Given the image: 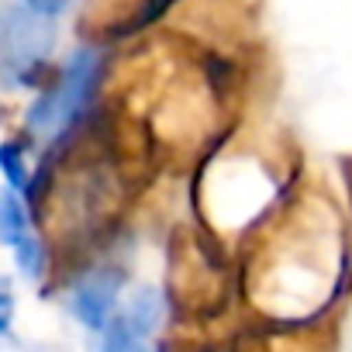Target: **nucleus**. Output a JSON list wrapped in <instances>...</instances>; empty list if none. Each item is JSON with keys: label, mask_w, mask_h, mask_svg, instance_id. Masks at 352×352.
<instances>
[{"label": "nucleus", "mask_w": 352, "mask_h": 352, "mask_svg": "<svg viewBox=\"0 0 352 352\" xmlns=\"http://www.w3.org/2000/svg\"><path fill=\"white\" fill-rule=\"evenodd\" d=\"M0 169L11 176L14 187H25V166H21L18 145H4V148H0Z\"/></svg>", "instance_id": "nucleus-6"}, {"label": "nucleus", "mask_w": 352, "mask_h": 352, "mask_svg": "<svg viewBox=\"0 0 352 352\" xmlns=\"http://www.w3.org/2000/svg\"><path fill=\"white\" fill-rule=\"evenodd\" d=\"M52 35L49 28L25 11H0V76H25L28 66L42 59Z\"/></svg>", "instance_id": "nucleus-2"}, {"label": "nucleus", "mask_w": 352, "mask_h": 352, "mask_svg": "<svg viewBox=\"0 0 352 352\" xmlns=\"http://www.w3.org/2000/svg\"><path fill=\"white\" fill-rule=\"evenodd\" d=\"M11 318H14V294L8 280H0V335L11 328Z\"/></svg>", "instance_id": "nucleus-7"}, {"label": "nucleus", "mask_w": 352, "mask_h": 352, "mask_svg": "<svg viewBox=\"0 0 352 352\" xmlns=\"http://www.w3.org/2000/svg\"><path fill=\"white\" fill-rule=\"evenodd\" d=\"M94 80H97V59L90 52H76L69 59V66L63 69L59 83L42 100H35V107L28 114V128L38 135H59L87 104Z\"/></svg>", "instance_id": "nucleus-1"}, {"label": "nucleus", "mask_w": 352, "mask_h": 352, "mask_svg": "<svg viewBox=\"0 0 352 352\" xmlns=\"http://www.w3.org/2000/svg\"><path fill=\"white\" fill-rule=\"evenodd\" d=\"M0 242L14 249L18 266L28 276H42L45 273V245L35 239L32 221H28L21 201L11 190H0Z\"/></svg>", "instance_id": "nucleus-3"}, {"label": "nucleus", "mask_w": 352, "mask_h": 352, "mask_svg": "<svg viewBox=\"0 0 352 352\" xmlns=\"http://www.w3.org/2000/svg\"><path fill=\"white\" fill-rule=\"evenodd\" d=\"M148 335H152V331L131 324V321L118 311V314L107 321V328H104L100 352H152V349H148Z\"/></svg>", "instance_id": "nucleus-5"}, {"label": "nucleus", "mask_w": 352, "mask_h": 352, "mask_svg": "<svg viewBox=\"0 0 352 352\" xmlns=\"http://www.w3.org/2000/svg\"><path fill=\"white\" fill-rule=\"evenodd\" d=\"M118 290H121V280L114 273H94L76 283L69 307L87 328L104 331L107 321L118 314Z\"/></svg>", "instance_id": "nucleus-4"}, {"label": "nucleus", "mask_w": 352, "mask_h": 352, "mask_svg": "<svg viewBox=\"0 0 352 352\" xmlns=\"http://www.w3.org/2000/svg\"><path fill=\"white\" fill-rule=\"evenodd\" d=\"M25 4L35 11V14H42V18H52V14H63L73 0H25Z\"/></svg>", "instance_id": "nucleus-8"}]
</instances>
